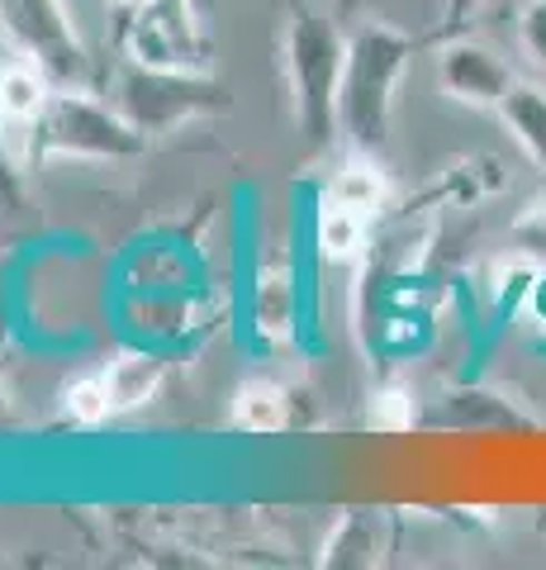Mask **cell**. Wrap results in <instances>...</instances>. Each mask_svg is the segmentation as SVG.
<instances>
[{
  "instance_id": "6da1fadb",
  "label": "cell",
  "mask_w": 546,
  "mask_h": 570,
  "mask_svg": "<svg viewBox=\"0 0 546 570\" xmlns=\"http://www.w3.org/2000/svg\"><path fill=\"white\" fill-rule=\"evenodd\" d=\"M280 67L290 86V110L295 129L309 153L332 148L338 138V91H343V67H347V33L332 14H324L309 0H295L280 33Z\"/></svg>"
},
{
  "instance_id": "7a4b0ae2",
  "label": "cell",
  "mask_w": 546,
  "mask_h": 570,
  "mask_svg": "<svg viewBox=\"0 0 546 570\" xmlns=\"http://www.w3.org/2000/svg\"><path fill=\"white\" fill-rule=\"evenodd\" d=\"M418 39L390 20H361L347 33V67L338 91V129L357 153H385L395 124V96Z\"/></svg>"
},
{
  "instance_id": "3957f363",
  "label": "cell",
  "mask_w": 546,
  "mask_h": 570,
  "mask_svg": "<svg viewBox=\"0 0 546 570\" xmlns=\"http://www.w3.org/2000/svg\"><path fill=\"white\" fill-rule=\"evenodd\" d=\"M105 96L119 105V115H125L148 142L171 134V129H181V124H190V119H215V115L234 110L228 86L215 81L209 71L148 67V62H133V58L115 62Z\"/></svg>"
},
{
  "instance_id": "277c9868",
  "label": "cell",
  "mask_w": 546,
  "mask_h": 570,
  "mask_svg": "<svg viewBox=\"0 0 546 570\" xmlns=\"http://www.w3.org/2000/svg\"><path fill=\"white\" fill-rule=\"evenodd\" d=\"M148 148V138L119 115L110 96H96L86 86L58 81L39 115V129L29 142V167L48 157H77V163H129Z\"/></svg>"
},
{
  "instance_id": "5b68a950",
  "label": "cell",
  "mask_w": 546,
  "mask_h": 570,
  "mask_svg": "<svg viewBox=\"0 0 546 570\" xmlns=\"http://www.w3.org/2000/svg\"><path fill=\"white\" fill-rule=\"evenodd\" d=\"M115 52L148 67L209 71L215 33L205 24L200 0H138L133 10L115 14Z\"/></svg>"
},
{
  "instance_id": "8992f818",
  "label": "cell",
  "mask_w": 546,
  "mask_h": 570,
  "mask_svg": "<svg viewBox=\"0 0 546 570\" xmlns=\"http://www.w3.org/2000/svg\"><path fill=\"white\" fill-rule=\"evenodd\" d=\"M0 29L14 52L33 58L52 81L91 86L96 62L86 52L67 0H0Z\"/></svg>"
},
{
  "instance_id": "52a82bcc",
  "label": "cell",
  "mask_w": 546,
  "mask_h": 570,
  "mask_svg": "<svg viewBox=\"0 0 546 570\" xmlns=\"http://www.w3.org/2000/svg\"><path fill=\"white\" fill-rule=\"evenodd\" d=\"M514 81L518 77L508 71V62L480 39L456 33V39L437 43V86H443V96L456 100V105H470V110H499V100L508 96Z\"/></svg>"
},
{
  "instance_id": "ba28073f",
  "label": "cell",
  "mask_w": 546,
  "mask_h": 570,
  "mask_svg": "<svg viewBox=\"0 0 546 570\" xmlns=\"http://www.w3.org/2000/svg\"><path fill=\"white\" fill-rule=\"evenodd\" d=\"M423 428L433 433H523V428H537V414L523 409L508 390L456 385L423 409Z\"/></svg>"
},
{
  "instance_id": "9c48e42d",
  "label": "cell",
  "mask_w": 546,
  "mask_h": 570,
  "mask_svg": "<svg viewBox=\"0 0 546 570\" xmlns=\"http://www.w3.org/2000/svg\"><path fill=\"white\" fill-rule=\"evenodd\" d=\"M119 318H125L133 343L176 352L205 328V305H200V291H162V295L119 291Z\"/></svg>"
},
{
  "instance_id": "30bf717a",
  "label": "cell",
  "mask_w": 546,
  "mask_h": 570,
  "mask_svg": "<svg viewBox=\"0 0 546 570\" xmlns=\"http://www.w3.org/2000/svg\"><path fill=\"white\" fill-rule=\"evenodd\" d=\"M52 86L58 81L33 58H24V52L0 58V129H6V142L24 167H29V142H33V129H39V115L52 96Z\"/></svg>"
},
{
  "instance_id": "8fae6325",
  "label": "cell",
  "mask_w": 546,
  "mask_h": 570,
  "mask_svg": "<svg viewBox=\"0 0 546 570\" xmlns=\"http://www.w3.org/2000/svg\"><path fill=\"white\" fill-rule=\"evenodd\" d=\"M309 243H314V257H319V262L351 266V262L371 257V247H376V214L347 205V200H338V195H328V190H319V195H314V214H309Z\"/></svg>"
},
{
  "instance_id": "7c38bea8",
  "label": "cell",
  "mask_w": 546,
  "mask_h": 570,
  "mask_svg": "<svg viewBox=\"0 0 546 570\" xmlns=\"http://www.w3.org/2000/svg\"><path fill=\"white\" fill-rule=\"evenodd\" d=\"M252 328L267 347L290 343L299 333V285L290 262H267L252 276Z\"/></svg>"
},
{
  "instance_id": "4fadbf2b",
  "label": "cell",
  "mask_w": 546,
  "mask_h": 570,
  "mask_svg": "<svg viewBox=\"0 0 546 570\" xmlns=\"http://www.w3.org/2000/svg\"><path fill=\"white\" fill-rule=\"evenodd\" d=\"M299 400L290 385H280L271 376H252L238 385L234 395V409H228V423L238 433H252V438H276V433H290L305 419H299Z\"/></svg>"
},
{
  "instance_id": "5bb4252c",
  "label": "cell",
  "mask_w": 546,
  "mask_h": 570,
  "mask_svg": "<svg viewBox=\"0 0 546 570\" xmlns=\"http://www.w3.org/2000/svg\"><path fill=\"white\" fill-rule=\"evenodd\" d=\"M119 291H133V295H162V291H196V266L181 247H162V243H148V247H133L129 262H125V281Z\"/></svg>"
},
{
  "instance_id": "9a60e30c",
  "label": "cell",
  "mask_w": 546,
  "mask_h": 570,
  "mask_svg": "<svg viewBox=\"0 0 546 570\" xmlns=\"http://www.w3.org/2000/svg\"><path fill=\"white\" fill-rule=\"evenodd\" d=\"M499 124L508 129V138L518 142V153L533 167L546 171V86L537 81H514L508 96L499 100Z\"/></svg>"
},
{
  "instance_id": "2e32d148",
  "label": "cell",
  "mask_w": 546,
  "mask_h": 570,
  "mask_svg": "<svg viewBox=\"0 0 546 570\" xmlns=\"http://www.w3.org/2000/svg\"><path fill=\"white\" fill-rule=\"evenodd\" d=\"M385 551V519L376 509H347L332 523L319 566H376Z\"/></svg>"
},
{
  "instance_id": "e0dca14e",
  "label": "cell",
  "mask_w": 546,
  "mask_h": 570,
  "mask_svg": "<svg viewBox=\"0 0 546 570\" xmlns=\"http://www.w3.org/2000/svg\"><path fill=\"white\" fill-rule=\"evenodd\" d=\"M62 414L67 423L77 428H100L105 419L119 414V395H115V381H110V366L96 362L91 371H81L62 385Z\"/></svg>"
},
{
  "instance_id": "ac0fdd59",
  "label": "cell",
  "mask_w": 546,
  "mask_h": 570,
  "mask_svg": "<svg viewBox=\"0 0 546 570\" xmlns=\"http://www.w3.org/2000/svg\"><path fill=\"white\" fill-rule=\"evenodd\" d=\"M366 423L376 433H409V428H423V409L418 395L404 381H385L371 390V404H366Z\"/></svg>"
},
{
  "instance_id": "d6986e66",
  "label": "cell",
  "mask_w": 546,
  "mask_h": 570,
  "mask_svg": "<svg viewBox=\"0 0 546 570\" xmlns=\"http://www.w3.org/2000/svg\"><path fill=\"white\" fill-rule=\"evenodd\" d=\"M537 281H542L537 262H527V253H518V257H508V262L495 266V285H489V295H495V305L504 314H518V309H527Z\"/></svg>"
},
{
  "instance_id": "ffe728a7",
  "label": "cell",
  "mask_w": 546,
  "mask_h": 570,
  "mask_svg": "<svg viewBox=\"0 0 546 570\" xmlns=\"http://www.w3.org/2000/svg\"><path fill=\"white\" fill-rule=\"evenodd\" d=\"M518 48L537 71H546V0H523V10H518Z\"/></svg>"
},
{
  "instance_id": "44dd1931",
  "label": "cell",
  "mask_w": 546,
  "mask_h": 570,
  "mask_svg": "<svg viewBox=\"0 0 546 570\" xmlns=\"http://www.w3.org/2000/svg\"><path fill=\"white\" fill-rule=\"evenodd\" d=\"M514 243L523 247V253L546 257V195H542V200H527V205L518 209V219H514Z\"/></svg>"
},
{
  "instance_id": "7402d4cb",
  "label": "cell",
  "mask_w": 546,
  "mask_h": 570,
  "mask_svg": "<svg viewBox=\"0 0 546 570\" xmlns=\"http://www.w3.org/2000/svg\"><path fill=\"white\" fill-rule=\"evenodd\" d=\"M0 205H6V209L24 205V163L14 157V148L6 142V129H0Z\"/></svg>"
},
{
  "instance_id": "603a6c76",
  "label": "cell",
  "mask_w": 546,
  "mask_h": 570,
  "mask_svg": "<svg viewBox=\"0 0 546 570\" xmlns=\"http://www.w3.org/2000/svg\"><path fill=\"white\" fill-rule=\"evenodd\" d=\"M475 6H480V0H447V6H443V24H437V39H447L451 29H461Z\"/></svg>"
},
{
  "instance_id": "cb8c5ba5",
  "label": "cell",
  "mask_w": 546,
  "mask_h": 570,
  "mask_svg": "<svg viewBox=\"0 0 546 570\" xmlns=\"http://www.w3.org/2000/svg\"><path fill=\"white\" fill-rule=\"evenodd\" d=\"M105 6H110L115 14H125V10H133V6H138V0H105Z\"/></svg>"
},
{
  "instance_id": "d4e9b609",
  "label": "cell",
  "mask_w": 546,
  "mask_h": 570,
  "mask_svg": "<svg viewBox=\"0 0 546 570\" xmlns=\"http://www.w3.org/2000/svg\"><path fill=\"white\" fill-rule=\"evenodd\" d=\"M338 6H343V10H347V6H357V0H338Z\"/></svg>"
}]
</instances>
